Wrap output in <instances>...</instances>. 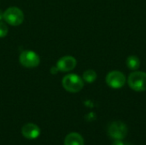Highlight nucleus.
Returning <instances> with one entry per match:
<instances>
[{"label": "nucleus", "instance_id": "1", "mask_svg": "<svg viewBox=\"0 0 146 145\" xmlns=\"http://www.w3.org/2000/svg\"><path fill=\"white\" fill-rule=\"evenodd\" d=\"M63 88L71 93H76L82 90L84 87V80L81 77L75 73L65 75L62 81Z\"/></svg>", "mask_w": 146, "mask_h": 145}, {"label": "nucleus", "instance_id": "2", "mask_svg": "<svg viewBox=\"0 0 146 145\" xmlns=\"http://www.w3.org/2000/svg\"><path fill=\"white\" fill-rule=\"evenodd\" d=\"M127 83L129 87L135 91H146V73L135 71L128 76Z\"/></svg>", "mask_w": 146, "mask_h": 145}, {"label": "nucleus", "instance_id": "3", "mask_svg": "<svg viewBox=\"0 0 146 145\" xmlns=\"http://www.w3.org/2000/svg\"><path fill=\"white\" fill-rule=\"evenodd\" d=\"M3 20L9 25L19 26L24 21L23 11L18 7H9L3 12Z\"/></svg>", "mask_w": 146, "mask_h": 145}, {"label": "nucleus", "instance_id": "4", "mask_svg": "<svg viewBox=\"0 0 146 145\" xmlns=\"http://www.w3.org/2000/svg\"><path fill=\"white\" fill-rule=\"evenodd\" d=\"M20 63L27 68H33L39 65L40 57L33 50H24L19 56Z\"/></svg>", "mask_w": 146, "mask_h": 145}, {"label": "nucleus", "instance_id": "5", "mask_svg": "<svg viewBox=\"0 0 146 145\" xmlns=\"http://www.w3.org/2000/svg\"><path fill=\"white\" fill-rule=\"evenodd\" d=\"M107 85L113 89H119L126 84V76L120 71H111L106 76Z\"/></svg>", "mask_w": 146, "mask_h": 145}, {"label": "nucleus", "instance_id": "6", "mask_svg": "<svg viewBox=\"0 0 146 145\" xmlns=\"http://www.w3.org/2000/svg\"><path fill=\"white\" fill-rule=\"evenodd\" d=\"M109 135L115 139H123L127 133V126L121 121L112 122L108 129Z\"/></svg>", "mask_w": 146, "mask_h": 145}, {"label": "nucleus", "instance_id": "7", "mask_svg": "<svg viewBox=\"0 0 146 145\" xmlns=\"http://www.w3.org/2000/svg\"><path fill=\"white\" fill-rule=\"evenodd\" d=\"M77 64V61L74 56H65L60 58L56 63V68L61 72H69L72 71Z\"/></svg>", "mask_w": 146, "mask_h": 145}, {"label": "nucleus", "instance_id": "8", "mask_svg": "<svg viewBox=\"0 0 146 145\" xmlns=\"http://www.w3.org/2000/svg\"><path fill=\"white\" fill-rule=\"evenodd\" d=\"M21 133L27 139H35L39 136L40 129L37 125L28 123L23 126L21 129Z\"/></svg>", "mask_w": 146, "mask_h": 145}, {"label": "nucleus", "instance_id": "9", "mask_svg": "<svg viewBox=\"0 0 146 145\" xmlns=\"http://www.w3.org/2000/svg\"><path fill=\"white\" fill-rule=\"evenodd\" d=\"M64 145H84V139L79 133L72 132L66 137Z\"/></svg>", "mask_w": 146, "mask_h": 145}, {"label": "nucleus", "instance_id": "10", "mask_svg": "<svg viewBox=\"0 0 146 145\" xmlns=\"http://www.w3.org/2000/svg\"><path fill=\"white\" fill-rule=\"evenodd\" d=\"M126 63H127V68L129 69L134 71V70H137L139 68V66H140V60L136 56H129L127 58Z\"/></svg>", "mask_w": 146, "mask_h": 145}, {"label": "nucleus", "instance_id": "11", "mask_svg": "<svg viewBox=\"0 0 146 145\" xmlns=\"http://www.w3.org/2000/svg\"><path fill=\"white\" fill-rule=\"evenodd\" d=\"M82 79L86 83H89V84L93 83L97 79V73L92 69H88L84 72Z\"/></svg>", "mask_w": 146, "mask_h": 145}, {"label": "nucleus", "instance_id": "12", "mask_svg": "<svg viewBox=\"0 0 146 145\" xmlns=\"http://www.w3.org/2000/svg\"><path fill=\"white\" fill-rule=\"evenodd\" d=\"M9 29L5 22L0 21V38H4L8 34Z\"/></svg>", "mask_w": 146, "mask_h": 145}, {"label": "nucleus", "instance_id": "13", "mask_svg": "<svg viewBox=\"0 0 146 145\" xmlns=\"http://www.w3.org/2000/svg\"><path fill=\"white\" fill-rule=\"evenodd\" d=\"M112 145H125V144H124V143L121 141V139H115V140L113 142Z\"/></svg>", "mask_w": 146, "mask_h": 145}, {"label": "nucleus", "instance_id": "14", "mask_svg": "<svg viewBox=\"0 0 146 145\" xmlns=\"http://www.w3.org/2000/svg\"><path fill=\"white\" fill-rule=\"evenodd\" d=\"M2 19H3V12H2V11L0 10V21H1Z\"/></svg>", "mask_w": 146, "mask_h": 145}]
</instances>
